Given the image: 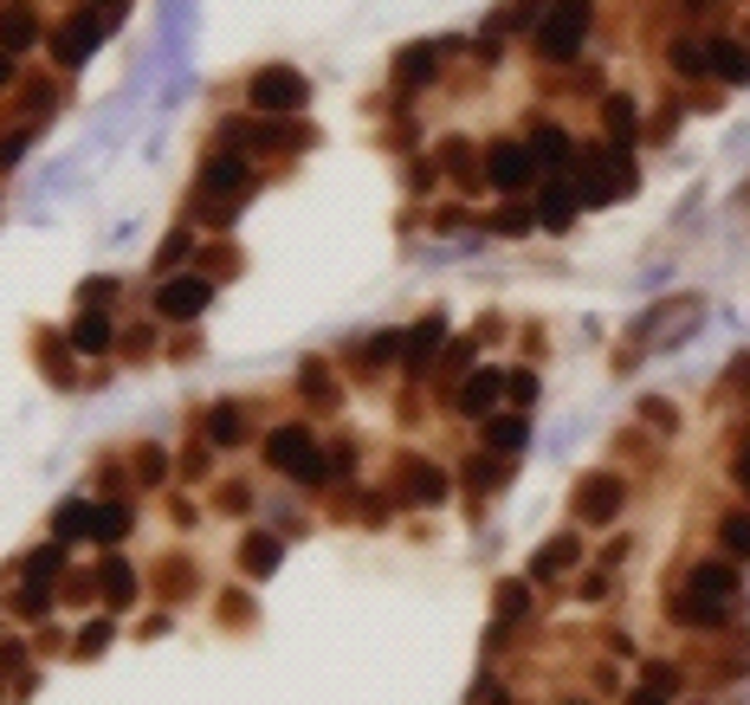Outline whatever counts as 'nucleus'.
Wrapping results in <instances>:
<instances>
[{
    "label": "nucleus",
    "instance_id": "nucleus-1",
    "mask_svg": "<svg viewBox=\"0 0 750 705\" xmlns=\"http://www.w3.org/2000/svg\"><path fill=\"white\" fill-rule=\"evenodd\" d=\"M589 20H596V0H550L544 20H538V59L569 66L589 39Z\"/></svg>",
    "mask_w": 750,
    "mask_h": 705
},
{
    "label": "nucleus",
    "instance_id": "nucleus-2",
    "mask_svg": "<svg viewBox=\"0 0 750 705\" xmlns=\"http://www.w3.org/2000/svg\"><path fill=\"white\" fill-rule=\"evenodd\" d=\"M266 460H273L285 479H298V486H318L324 479V453L311 447L304 427H278L273 440H266Z\"/></svg>",
    "mask_w": 750,
    "mask_h": 705
},
{
    "label": "nucleus",
    "instance_id": "nucleus-3",
    "mask_svg": "<svg viewBox=\"0 0 750 705\" xmlns=\"http://www.w3.org/2000/svg\"><path fill=\"white\" fill-rule=\"evenodd\" d=\"M253 188V175H246V162L240 155H214L201 169V208H207V220L220 227V220H233V201L227 195H246Z\"/></svg>",
    "mask_w": 750,
    "mask_h": 705
},
{
    "label": "nucleus",
    "instance_id": "nucleus-4",
    "mask_svg": "<svg viewBox=\"0 0 750 705\" xmlns=\"http://www.w3.org/2000/svg\"><path fill=\"white\" fill-rule=\"evenodd\" d=\"M246 97H253V111H298L311 97V84H304V71H291V66H266Z\"/></svg>",
    "mask_w": 750,
    "mask_h": 705
},
{
    "label": "nucleus",
    "instance_id": "nucleus-5",
    "mask_svg": "<svg viewBox=\"0 0 750 705\" xmlns=\"http://www.w3.org/2000/svg\"><path fill=\"white\" fill-rule=\"evenodd\" d=\"M531 175H538V155H531V142H492V149H485V182H492V188L518 195Z\"/></svg>",
    "mask_w": 750,
    "mask_h": 705
},
{
    "label": "nucleus",
    "instance_id": "nucleus-6",
    "mask_svg": "<svg viewBox=\"0 0 750 705\" xmlns=\"http://www.w3.org/2000/svg\"><path fill=\"white\" fill-rule=\"evenodd\" d=\"M569 511H576V524H609L614 511H621V479L614 473H589L576 498H569Z\"/></svg>",
    "mask_w": 750,
    "mask_h": 705
},
{
    "label": "nucleus",
    "instance_id": "nucleus-7",
    "mask_svg": "<svg viewBox=\"0 0 750 705\" xmlns=\"http://www.w3.org/2000/svg\"><path fill=\"white\" fill-rule=\"evenodd\" d=\"M104 33H111V20H104V13H97V20H91V13L66 20V26H59V39H53V46H59V66H84V59L97 53V39H104Z\"/></svg>",
    "mask_w": 750,
    "mask_h": 705
},
{
    "label": "nucleus",
    "instance_id": "nucleus-8",
    "mask_svg": "<svg viewBox=\"0 0 750 705\" xmlns=\"http://www.w3.org/2000/svg\"><path fill=\"white\" fill-rule=\"evenodd\" d=\"M395 486H402V498H414V505H440L453 479H447L434 460H402V479H395Z\"/></svg>",
    "mask_w": 750,
    "mask_h": 705
},
{
    "label": "nucleus",
    "instance_id": "nucleus-9",
    "mask_svg": "<svg viewBox=\"0 0 750 705\" xmlns=\"http://www.w3.org/2000/svg\"><path fill=\"white\" fill-rule=\"evenodd\" d=\"M725 615H731V602L699 596L692 582H685V596H673V622H680V628H725Z\"/></svg>",
    "mask_w": 750,
    "mask_h": 705
},
{
    "label": "nucleus",
    "instance_id": "nucleus-10",
    "mask_svg": "<svg viewBox=\"0 0 750 705\" xmlns=\"http://www.w3.org/2000/svg\"><path fill=\"white\" fill-rule=\"evenodd\" d=\"M207 298H214V285L207 279H175V285H162L155 311H162V317H201Z\"/></svg>",
    "mask_w": 750,
    "mask_h": 705
},
{
    "label": "nucleus",
    "instance_id": "nucleus-11",
    "mask_svg": "<svg viewBox=\"0 0 750 705\" xmlns=\"http://www.w3.org/2000/svg\"><path fill=\"white\" fill-rule=\"evenodd\" d=\"M705 71L725 84H750V46L738 39H705Z\"/></svg>",
    "mask_w": 750,
    "mask_h": 705
},
{
    "label": "nucleus",
    "instance_id": "nucleus-12",
    "mask_svg": "<svg viewBox=\"0 0 750 705\" xmlns=\"http://www.w3.org/2000/svg\"><path fill=\"white\" fill-rule=\"evenodd\" d=\"M576 208H582L576 182H569V175H556V182L544 188V201H538V227H569V220H576Z\"/></svg>",
    "mask_w": 750,
    "mask_h": 705
},
{
    "label": "nucleus",
    "instance_id": "nucleus-13",
    "mask_svg": "<svg viewBox=\"0 0 750 705\" xmlns=\"http://www.w3.org/2000/svg\"><path fill=\"white\" fill-rule=\"evenodd\" d=\"M440 344H447V317H420L408 337H402V356H408V369H427V362L440 356Z\"/></svg>",
    "mask_w": 750,
    "mask_h": 705
},
{
    "label": "nucleus",
    "instance_id": "nucleus-14",
    "mask_svg": "<svg viewBox=\"0 0 750 705\" xmlns=\"http://www.w3.org/2000/svg\"><path fill=\"white\" fill-rule=\"evenodd\" d=\"M33 33H39V26H33V7H26V0H7V7H0V53H26Z\"/></svg>",
    "mask_w": 750,
    "mask_h": 705
},
{
    "label": "nucleus",
    "instance_id": "nucleus-15",
    "mask_svg": "<svg viewBox=\"0 0 750 705\" xmlns=\"http://www.w3.org/2000/svg\"><path fill=\"white\" fill-rule=\"evenodd\" d=\"M531 155H538V169H556V175H569V162H576V142H569V130L544 124V130L531 137Z\"/></svg>",
    "mask_w": 750,
    "mask_h": 705
},
{
    "label": "nucleus",
    "instance_id": "nucleus-16",
    "mask_svg": "<svg viewBox=\"0 0 750 705\" xmlns=\"http://www.w3.org/2000/svg\"><path fill=\"white\" fill-rule=\"evenodd\" d=\"M498 395H505V369H478V375H466V389H460V415H485Z\"/></svg>",
    "mask_w": 750,
    "mask_h": 705
},
{
    "label": "nucleus",
    "instance_id": "nucleus-17",
    "mask_svg": "<svg viewBox=\"0 0 750 705\" xmlns=\"http://www.w3.org/2000/svg\"><path fill=\"white\" fill-rule=\"evenodd\" d=\"M692 589H699V596H718V602H731V596H738V569H731V557H718V564H699V569H692Z\"/></svg>",
    "mask_w": 750,
    "mask_h": 705
},
{
    "label": "nucleus",
    "instance_id": "nucleus-18",
    "mask_svg": "<svg viewBox=\"0 0 750 705\" xmlns=\"http://www.w3.org/2000/svg\"><path fill=\"white\" fill-rule=\"evenodd\" d=\"M569 564H576V538H550L544 551L531 557V582H550V576H563Z\"/></svg>",
    "mask_w": 750,
    "mask_h": 705
},
{
    "label": "nucleus",
    "instance_id": "nucleus-19",
    "mask_svg": "<svg viewBox=\"0 0 750 705\" xmlns=\"http://www.w3.org/2000/svg\"><path fill=\"white\" fill-rule=\"evenodd\" d=\"M440 53H447V46H408V53L395 59V78H402V84H427V78L440 71Z\"/></svg>",
    "mask_w": 750,
    "mask_h": 705
},
{
    "label": "nucleus",
    "instance_id": "nucleus-20",
    "mask_svg": "<svg viewBox=\"0 0 750 705\" xmlns=\"http://www.w3.org/2000/svg\"><path fill=\"white\" fill-rule=\"evenodd\" d=\"M718 544H725L731 564H745L750 557V511H725V518H718Z\"/></svg>",
    "mask_w": 750,
    "mask_h": 705
},
{
    "label": "nucleus",
    "instance_id": "nucleus-21",
    "mask_svg": "<svg viewBox=\"0 0 750 705\" xmlns=\"http://www.w3.org/2000/svg\"><path fill=\"white\" fill-rule=\"evenodd\" d=\"M104 344H111V317H104V311H84V317L71 324V350L97 356V350H104Z\"/></svg>",
    "mask_w": 750,
    "mask_h": 705
},
{
    "label": "nucleus",
    "instance_id": "nucleus-22",
    "mask_svg": "<svg viewBox=\"0 0 750 705\" xmlns=\"http://www.w3.org/2000/svg\"><path fill=\"white\" fill-rule=\"evenodd\" d=\"M91 538H104V544L130 538V511L124 505H91Z\"/></svg>",
    "mask_w": 750,
    "mask_h": 705
},
{
    "label": "nucleus",
    "instance_id": "nucleus-23",
    "mask_svg": "<svg viewBox=\"0 0 750 705\" xmlns=\"http://www.w3.org/2000/svg\"><path fill=\"white\" fill-rule=\"evenodd\" d=\"M240 564L253 569V576H273L278 569V538H259V531H253V538L240 544Z\"/></svg>",
    "mask_w": 750,
    "mask_h": 705
},
{
    "label": "nucleus",
    "instance_id": "nucleus-24",
    "mask_svg": "<svg viewBox=\"0 0 750 705\" xmlns=\"http://www.w3.org/2000/svg\"><path fill=\"white\" fill-rule=\"evenodd\" d=\"M97 589H104V602H130L137 596V576H130V564H104L97 569Z\"/></svg>",
    "mask_w": 750,
    "mask_h": 705
},
{
    "label": "nucleus",
    "instance_id": "nucleus-25",
    "mask_svg": "<svg viewBox=\"0 0 750 705\" xmlns=\"http://www.w3.org/2000/svg\"><path fill=\"white\" fill-rule=\"evenodd\" d=\"M602 130L627 149V137H634V104H627V97H609V104H602Z\"/></svg>",
    "mask_w": 750,
    "mask_h": 705
},
{
    "label": "nucleus",
    "instance_id": "nucleus-26",
    "mask_svg": "<svg viewBox=\"0 0 750 705\" xmlns=\"http://www.w3.org/2000/svg\"><path fill=\"white\" fill-rule=\"evenodd\" d=\"M485 440L505 453V447H524V415H498V421L485 427Z\"/></svg>",
    "mask_w": 750,
    "mask_h": 705
},
{
    "label": "nucleus",
    "instance_id": "nucleus-27",
    "mask_svg": "<svg viewBox=\"0 0 750 705\" xmlns=\"http://www.w3.org/2000/svg\"><path fill=\"white\" fill-rule=\"evenodd\" d=\"M667 59H673V71L699 78V71H705V46H699V39H673V53H667Z\"/></svg>",
    "mask_w": 750,
    "mask_h": 705
},
{
    "label": "nucleus",
    "instance_id": "nucleus-28",
    "mask_svg": "<svg viewBox=\"0 0 750 705\" xmlns=\"http://www.w3.org/2000/svg\"><path fill=\"white\" fill-rule=\"evenodd\" d=\"M207 440H214V447H233V440H240V408H214Z\"/></svg>",
    "mask_w": 750,
    "mask_h": 705
},
{
    "label": "nucleus",
    "instance_id": "nucleus-29",
    "mask_svg": "<svg viewBox=\"0 0 750 705\" xmlns=\"http://www.w3.org/2000/svg\"><path fill=\"white\" fill-rule=\"evenodd\" d=\"M59 564H66V551H59V544H46V551H33V557H26V576H33V582H53Z\"/></svg>",
    "mask_w": 750,
    "mask_h": 705
},
{
    "label": "nucleus",
    "instance_id": "nucleus-30",
    "mask_svg": "<svg viewBox=\"0 0 750 705\" xmlns=\"http://www.w3.org/2000/svg\"><path fill=\"white\" fill-rule=\"evenodd\" d=\"M78 531H91V505H78V498H71L66 511H59V538H78Z\"/></svg>",
    "mask_w": 750,
    "mask_h": 705
},
{
    "label": "nucleus",
    "instance_id": "nucleus-31",
    "mask_svg": "<svg viewBox=\"0 0 750 705\" xmlns=\"http://www.w3.org/2000/svg\"><path fill=\"white\" fill-rule=\"evenodd\" d=\"M531 220H538V213H524V208H518V201H511V208H498V213H492V227H498V233H524Z\"/></svg>",
    "mask_w": 750,
    "mask_h": 705
},
{
    "label": "nucleus",
    "instance_id": "nucleus-32",
    "mask_svg": "<svg viewBox=\"0 0 750 705\" xmlns=\"http://www.w3.org/2000/svg\"><path fill=\"white\" fill-rule=\"evenodd\" d=\"M137 479H142V486H155V479H162V453H155V447H142V453H137Z\"/></svg>",
    "mask_w": 750,
    "mask_h": 705
},
{
    "label": "nucleus",
    "instance_id": "nucleus-33",
    "mask_svg": "<svg viewBox=\"0 0 750 705\" xmlns=\"http://www.w3.org/2000/svg\"><path fill=\"white\" fill-rule=\"evenodd\" d=\"M647 686H660V693H680V667H667V660H660V667H647Z\"/></svg>",
    "mask_w": 750,
    "mask_h": 705
},
{
    "label": "nucleus",
    "instance_id": "nucleus-34",
    "mask_svg": "<svg viewBox=\"0 0 750 705\" xmlns=\"http://www.w3.org/2000/svg\"><path fill=\"white\" fill-rule=\"evenodd\" d=\"M473 486H498V460H473Z\"/></svg>",
    "mask_w": 750,
    "mask_h": 705
},
{
    "label": "nucleus",
    "instance_id": "nucleus-35",
    "mask_svg": "<svg viewBox=\"0 0 750 705\" xmlns=\"http://www.w3.org/2000/svg\"><path fill=\"white\" fill-rule=\"evenodd\" d=\"M104 640H111V628H84V635H78V654H97Z\"/></svg>",
    "mask_w": 750,
    "mask_h": 705
},
{
    "label": "nucleus",
    "instance_id": "nucleus-36",
    "mask_svg": "<svg viewBox=\"0 0 750 705\" xmlns=\"http://www.w3.org/2000/svg\"><path fill=\"white\" fill-rule=\"evenodd\" d=\"M627 705H673V693H660V686H641Z\"/></svg>",
    "mask_w": 750,
    "mask_h": 705
},
{
    "label": "nucleus",
    "instance_id": "nucleus-37",
    "mask_svg": "<svg viewBox=\"0 0 750 705\" xmlns=\"http://www.w3.org/2000/svg\"><path fill=\"white\" fill-rule=\"evenodd\" d=\"M738 486H745V493H750V447H745V453H738Z\"/></svg>",
    "mask_w": 750,
    "mask_h": 705
},
{
    "label": "nucleus",
    "instance_id": "nucleus-38",
    "mask_svg": "<svg viewBox=\"0 0 750 705\" xmlns=\"http://www.w3.org/2000/svg\"><path fill=\"white\" fill-rule=\"evenodd\" d=\"M685 7H692V13H705V7H718V0H685Z\"/></svg>",
    "mask_w": 750,
    "mask_h": 705
},
{
    "label": "nucleus",
    "instance_id": "nucleus-39",
    "mask_svg": "<svg viewBox=\"0 0 750 705\" xmlns=\"http://www.w3.org/2000/svg\"><path fill=\"white\" fill-rule=\"evenodd\" d=\"M7 78H13V66H7V59H0V84H7Z\"/></svg>",
    "mask_w": 750,
    "mask_h": 705
},
{
    "label": "nucleus",
    "instance_id": "nucleus-40",
    "mask_svg": "<svg viewBox=\"0 0 750 705\" xmlns=\"http://www.w3.org/2000/svg\"><path fill=\"white\" fill-rule=\"evenodd\" d=\"M498 705H505V700H498Z\"/></svg>",
    "mask_w": 750,
    "mask_h": 705
}]
</instances>
